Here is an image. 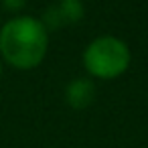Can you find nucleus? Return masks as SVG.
Masks as SVG:
<instances>
[{"instance_id":"obj_6","label":"nucleus","mask_w":148,"mask_h":148,"mask_svg":"<svg viewBox=\"0 0 148 148\" xmlns=\"http://www.w3.org/2000/svg\"><path fill=\"white\" fill-rule=\"evenodd\" d=\"M0 77H2V65H0Z\"/></svg>"},{"instance_id":"obj_1","label":"nucleus","mask_w":148,"mask_h":148,"mask_svg":"<svg viewBox=\"0 0 148 148\" xmlns=\"http://www.w3.org/2000/svg\"><path fill=\"white\" fill-rule=\"evenodd\" d=\"M49 47V31L35 16H12L0 29V53L16 69H33L43 63Z\"/></svg>"},{"instance_id":"obj_3","label":"nucleus","mask_w":148,"mask_h":148,"mask_svg":"<svg viewBox=\"0 0 148 148\" xmlns=\"http://www.w3.org/2000/svg\"><path fill=\"white\" fill-rule=\"evenodd\" d=\"M83 16V6L79 0H61L57 6H51L45 10L43 25L47 31H57L63 25H73Z\"/></svg>"},{"instance_id":"obj_4","label":"nucleus","mask_w":148,"mask_h":148,"mask_svg":"<svg viewBox=\"0 0 148 148\" xmlns=\"http://www.w3.org/2000/svg\"><path fill=\"white\" fill-rule=\"evenodd\" d=\"M95 97V85L91 79L85 77H77L73 81L67 83L65 87V101L73 108V110H83L87 108Z\"/></svg>"},{"instance_id":"obj_2","label":"nucleus","mask_w":148,"mask_h":148,"mask_svg":"<svg viewBox=\"0 0 148 148\" xmlns=\"http://www.w3.org/2000/svg\"><path fill=\"white\" fill-rule=\"evenodd\" d=\"M130 47L112 35L93 39L83 51V65L89 75L99 79L120 77L130 67Z\"/></svg>"},{"instance_id":"obj_5","label":"nucleus","mask_w":148,"mask_h":148,"mask_svg":"<svg viewBox=\"0 0 148 148\" xmlns=\"http://www.w3.org/2000/svg\"><path fill=\"white\" fill-rule=\"evenodd\" d=\"M27 0H2V6L10 12H18L21 8H25Z\"/></svg>"}]
</instances>
